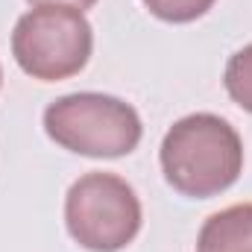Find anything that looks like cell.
Listing matches in <instances>:
<instances>
[{
    "label": "cell",
    "mask_w": 252,
    "mask_h": 252,
    "mask_svg": "<svg viewBox=\"0 0 252 252\" xmlns=\"http://www.w3.org/2000/svg\"><path fill=\"white\" fill-rule=\"evenodd\" d=\"M158 161L173 190L188 199H211L238 182L244 170V141L220 115L196 112L167 129Z\"/></svg>",
    "instance_id": "6da1fadb"
},
{
    "label": "cell",
    "mask_w": 252,
    "mask_h": 252,
    "mask_svg": "<svg viewBox=\"0 0 252 252\" xmlns=\"http://www.w3.org/2000/svg\"><path fill=\"white\" fill-rule=\"evenodd\" d=\"M44 132L59 147L88 158L129 156L144 135L141 115L121 97L76 91L44 109Z\"/></svg>",
    "instance_id": "7a4b0ae2"
},
{
    "label": "cell",
    "mask_w": 252,
    "mask_h": 252,
    "mask_svg": "<svg viewBox=\"0 0 252 252\" xmlns=\"http://www.w3.org/2000/svg\"><path fill=\"white\" fill-rule=\"evenodd\" d=\"M141 199L118 173L91 170L64 196V226L88 252H121L141 232Z\"/></svg>",
    "instance_id": "3957f363"
},
{
    "label": "cell",
    "mask_w": 252,
    "mask_h": 252,
    "mask_svg": "<svg viewBox=\"0 0 252 252\" xmlns=\"http://www.w3.org/2000/svg\"><path fill=\"white\" fill-rule=\"evenodd\" d=\"M94 50V30L79 9L35 6L12 30V56L38 82H62L79 73Z\"/></svg>",
    "instance_id": "277c9868"
},
{
    "label": "cell",
    "mask_w": 252,
    "mask_h": 252,
    "mask_svg": "<svg viewBox=\"0 0 252 252\" xmlns=\"http://www.w3.org/2000/svg\"><path fill=\"white\" fill-rule=\"evenodd\" d=\"M196 252H252V202L211 214L199 229Z\"/></svg>",
    "instance_id": "5b68a950"
},
{
    "label": "cell",
    "mask_w": 252,
    "mask_h": 252,
    "mask_svg": "<svg viewBox=\"0 0 252 252\" xmlns=\"http://www.w3.org/2000/svg\"><path fill=\"white\" fill-rule=\"evenodd\" d=\"M223 85L232 103H238L244 112H252V44L229 56L223 70Z\"/></svg>",
    "instance_id": "8992f818"
},
{
    "label": "cell",
    "mask_w": 252,
    "mask_h": 252,
    "mask_svg": "<svg viewBox=\"0 0 252 252\" xmlns=\"http://www.w3.org/2000/svg\"><path fill=\"white\" fill-rule=\"evenodd\" d=\"M144 6L158 21H167V24H190V21L202 18L214 6V0H144Z\"/></svg>",
    "instance_id": "52a82bcc"
},
{
    "label": "cell",
    "mask_w": 252,
    "mask_h": 252,
    "mask_svg": "<svg viewBox=\"0 0 252 252\" xmlns=\"http://www.w3.org/2000/svg\"><path fill=\"white\" fill-rule=\"evenodd\" d=\"M32 6H70V9H79V12H85V9H91L97 0H30Z\"/></svg>",
    "instance_id": "ba28073f"
},
{
    "label": "cell",
    "mask_w": 252,
    "mask_h": 252,
    "mask_svg": "<svg viewBox=\"0 0 252 252\" xmlns=\"http://www.w3.org/2000/svg\"><path fill=\"white\" fill-rule=\"evenodd\" d=\"M0 85H3V67H0Z\"/></svg>",
    "instance_id": "9c48e42d"
}]
</instances>
